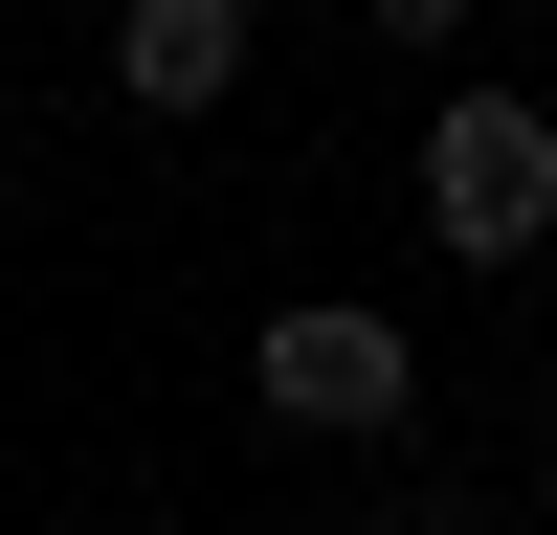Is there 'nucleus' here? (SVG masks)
<instances>
[{"instance_id": "1", "label": "nucleus", "mask_w": 557, "mask_h": 535, "mask_svg": "<svg viewBox=\"0 0 557 535\" xmlns=\"http://www.w3.org/2000/svg\"><path fill=\"white\" fill-rule=\"evenodd\" d=\"M424 223L469 268H513V246H557V112H513V89H469V112L424 134Z\"/></svg>"}, {"instance_id": "2", "label": "nucleus", "mask_w": 557, "mask_h": 535, "mask_svg": "<svg viewBox=\"0 0 557 535\" xmlns=\"http://www.w3.org/2000/svg\"><path fill=\"white\" fill-rule=\"evenodd\" d=\"M268 424H401V335L380 312H268Z\"/></svg>"}, {"instance_id": "3", "label": "nucleus", "mask_w": 557, "mask_h": 535, "mask_svg": "<svg viewBox=\"0 0 557 535\" xmlns=\"http://www.w3.org/2000/svg\"><path fill=\"white\" fill-rule=\"evenodd\" d=\"M112 89L134 112H223L246 89V0H112Z\"/></svg>"}, {"instance_id": "4", "label": "nucleus", "mask_w": 557, "mask_h": 535, "mask_svg": "<svg viewBox=\"0 0 557 535\" xmlns=\"http://www.w3.org/2000/svg\"><path fill=\"white\" fill-rule=\"evenodd\" d=\"M380 23H401V45H446V23H469V0H380Z\"/></svg>"}]
</instances>
